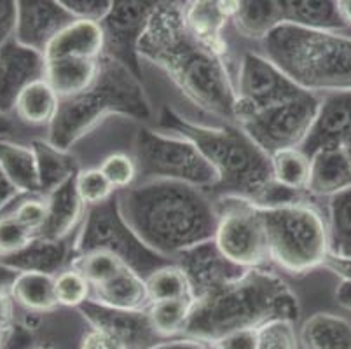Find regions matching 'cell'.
Here are the masks:
<instances>
[{
  "instance_id": "obj_4",
  "label": "cell",
  "mask_w": 351,
  "mask_h": 349,
  "mask_svg": "<svg viewBox=\"0 0 351 349\" xmlns=\"http://www.w3.org/2000/svg\"><path fill=\"white\" fill-rule=\"evenodd\" d=\"M301 304L278 274L266 269H248L241 278L196 300L184 337L212 344L243 328H258L274 320L298 323Z\"/></svg>"
},
{
  "instance_id": "obj_52",
  "label": "cell",
  "mask_w": 351,
  "mask_h": 349,
  "mask_svg": "<svg viewBox=\"0 0 351 349\" xmlns=\"http://www.w3.org/2000/svg\"><path fill=\"white\" fill-rule=\"evenodd\" d=\"M12 326H0V349H5L9 344V337H11Z\"/></svg>"
},
{
  "instance_id": "obj_17",
  "label": "cell",
  "mask_w": 351,
  "mask_h": 349,
  "mask_svg": "<svg viewBox=\"0 0 351 349\" xmlns=\"http://www.w3.org/2000/svg\"><path fill=\"white\" fill-rule=\"evenodd\" d=\"M73 21L62 0H27L18 2L16 43L44 54L46 47L63 28Z\"/></svg>"
},
{
  "instance_id": "obj_45",
  "label": "cell",
  "mask_w": 351,
  "mask_h": 349,
  "mask_svg": "<svg viewBox=\"0 0 351 349\" xmlns=\"http://www.w3.org/2000/svg\"><path fill=\"white\" fill-rule=\"evenodd\" d=\"M208 346L210 349H257L258 328H243V330L231 332Z\"/></svg>"
},
{
  "instance_id": "obj_9",
  "label": "cell",
  "mask_w": 351,
  "mask_h": 349,
  "mask_svg": "<svg viewBox=\"0 0 351 349\" xmlns=\"http://www.w3.org/2000/svg\"><path fill=\"white\" fill-rule=\"evenodd\" d=\"M95 250L116 255L126 267L133 269L143 280L156 269L173 262L156 254L138 238L124 219L117 194L105 203L86 210L81 229L72 243V255L88 254Z\"/></svg>"
},
{
  "instance_id": "obj_47",
  "label": "cell",
  "mask_w": 351,
  "mask_h": 349,
  "mask_svg": "<svg viewBox=\"0 0 351 349\" xmlns=\"http://www.w3.org/2000/svg\"><path fill=\"white\" fill-rule=\"evenodd\" d=\"M79 349H128L126 344L119 341V339L112 337V335L105 334V332L97 330V328H89L84 335H82L81 348Z\"/></svg>"
},
{
  "instance_id": "obj_46",
  "label": "cell",
  "mask_w": 351,
  "mask_h": 349,
  "mask_svg": "<svg viewBox=\"0 0 351 349\" xmlns=\"http://www.w3.org/2000/svg\"><path fill=\"white\" fill-rule=\"evenodd\" d=\"M18 27V2H0V47L14 40Z\"/></svg>"
},
{
  "instance_id": "obj_39",
  "label": "cell",
  "mask_w": 351,
  "mask_h": 349,
  "mask_svg": "<svg viewBox=\"0 0 351 349\" xmlns=\"http://www.w3.org/2000/svg\"><path fill=\"white\" fill-rule=\"evenodd\" d=\"M2 213L12 215L37 236L47 220V200L43 194H21Z\"/></svg>"
},
{
  "instance_id": "obj_1",
  "label": "cell",
  "mask_w": 351,
  "mask_h": 349,
  "mask_svg": "<svg viewBox=\"0 0 351 349\" xmlns=\"http://www.w3.org/2000/svg\"><path fill=\"white\" fill-rule=\"evenodd\" d=\"M140 60L166 73L201 110L234 121L236 88L228 58L187 27L182 2H158L138 47Z\"/></svg>"
},
{
  "instance_id": "obj_22",
  "label": "cell",
  "mask_w": 351,
  "mask_h": 349,
  "mask_svg": "<svg viewBox=\"0 0 351 349\" xmlns=\"http://www.w3.org/2000/svg\"><path fill=\"white\" fill-rule=\"evenodd\" d=\"M308 194L315 197H334L351 189V165L344 149H322L309 156Z\"/></svg>"
},
{
  "instance_id": "obj_24",
  "label": "cell",
  "mask_w": 351,
  "mask_h": 349,
  "mask_svg": "<svg viewBox=\"0 0 351 349\" xmlns=\"http://www.w3.org/2000/svg\"><path fill=\"white\" fill-rule=\"evenodd\" d=\"M91 300L126 311H142L151 306L145 280L130 267H124L107 283L95 287Z\"/></svg>"
},
{
  "instance_id": "obj_31",
  "label": "cell",
  "mask_w": 351,
  "mask_h": 349,
  "mask_svg": "<svg viewBox=\"0 0 351 349\" xmlns=\"http://www.w3.org/2000/svg\"><path fill=\"white\" fill-rule=\"evenodd\" d=\"M236 30L248 38L264 40L276 27L283 25L280 0H245L231 19Z\"/></svg>"
},
{
  "instance_id": "obj_36",
  "label": "cell",
  "mask_w": 351,
  "mask_h": 349,
  "mask_svg": "<svg viewBox=\"0 0 351 349\" xmlns=\"http://www.w3.org/2000/svg\"><path fill=\"white\" fill-rule=\"evenodd\" d=\"M145 287L151 304L159 300L193 299L186 274L182 273V269L175 262L152 271L145 278Z\"/></svg>"
},
{
  "instance_id": "obj_7",
  "label": "cell",
  "mask_w": 351,
  "mask_h": 349,
  "mask_svg": "<svg viewBox=\"0 0 351 349\" xmlns=\"http://www.w3.org/2000/svg\"><path fill=\"white\" fill-rule=\"evenodd\" d=\"M261 210L271 262L293 276L324 267L328 255L327 219L315 204L304 201Z\"/></svg>"
},
{
  "instance_id": "obj_8",
  "label": "cell",
  "mask_w": 351,
  "mask_h": 349,
  "mask_svg": "<svg viewBox=\"0 0 351 349\" xmlns=\"http://www.w3.org/2000/svg\"><path fill=\"white\" fill-rule=\"evenodd\" d=\"M138 182H180L210 192L217 185L215 169L191 140L180 134L140 128L135 139Z\"/></svg>"
},
{
  "instance_id": "obj_38",
  "label": "cell",
  "mask_w": 351,
  "mask_h": 349,
  "mask_svg": "<svg viewBox=\"0 0 351 349\" xmlns=\"http://www.w3.org/2000/svg\"><path fill=\"white\" fill-rule=\"evenodd\" d=\"M93 293V287L73 267H65L54 276V296L63 307H79L88 302Z\"/></svg>"
},
{
  "instance_id": "obj_19",
  "label": "cell",
  "mask_w": 351,
  "mask_h": 349,
  "mask_svg": "<svg viewBox=\"0 0 351 349\" xmlns=\"http://www.w3.org/2000/svg\"><path fill=\"white\" fill-rule=\"evenodd\" d=\"M239 2H212V0H194L184 4V16L187 27L201 43L212 47L219 54L228 58V44L222 32L228 21L238 11Z\"/></svg>"
},
{
  "instance_id": "obj_12",
  "label": "cell",
  "mask_w": 351,
  "mask_h": 349,
  "mask_svg": "<svg viewBox=\"0 0 351 349\" xmlns=\"http://www.w3.org/2000/svg\"><path fill=\"white\" fill-rule=\"evenodd\" d=\"M234 121L239 115L283 104L302 93V89L293 84L266 54L252 51L241 56L234 77Z\"/></svg>"
},
{
  "instance_id": "obj_11",
  "label": "cell",
  "mask_w": 351,
  "mask_h": 349,
  "mask_svg": "<svg viewBox=\"0 0 351 349\" xmlns=\"http://www.w3.org/2000/svg\"><path fill=\"white\" fill-rule=\"evenodd\" d=\"M217 229L213 241L226 258L241 269H257L269 261L263 210L238 197L215 200Z\"/></svg>"
},
{
  "instance_id": "obj_10",
  "label": "cell",
  "mask_w": 351,
  "mask_h": 349,
  "mask_svg": "<svg viewBox=\"0 0 351 349\" xmlns=\"http://www.w3.org/2000/svg\"><path fill=\"white\" fill-rule=\"evenodd\" d=\"M322 96L302 91L292 100L271 105L234 121L266 154L301 149L320 110Z\"/></svg>"
},
{
  "instance_id": "obj_53",
  "label": "cell",
  "mask_w": 351,
  "mask_h": 349,
  "mask_svg": "<svg viewBox=\"0 0 351 349\" xmlns=\"http://www.w3.org/2000/svg\"><path fill=\"white\" fill-rule=\"evenodd\" d=\"M343 149H344V152H346L348 159H350V165H351V143H348V145H344Z\"/></svg>"
},
{
  "instance_id": "obj_32",
  "label": "cell",
  "mask_w": 351,
  "mask_h": 349,
  "mask_svg": "<svg viewBox=\"0 0 351 349\" xmlns=\"http://www.w3.org/2000/svg\"><path fill=\"white\" fill-rule=\"evenodd\" d=\"M9 296L12 302L35 315L51 313L60 307L54 296V276L46 273H18Z\"/></svg>"
},
{
  "instance_id": "obj_54",
  "label": "cell",
  "mask_w": 351,
  "mask_h": 349,
  "mask_svg": "<svg viewBox=\"0 0 351 349\" xmlns=\"http://www.w3.org/2000/svg\"><path fill=\"white\" fill-rule=\"evenodd\" d=\"M28 349H54L53 346H34V348H28Z\"/></svg>"
},
{
  "instance_id": "obj_20",
  "label": "cell",
  "mask_w": 351,
  "mask_h": 349,
  "mask_svg": "<svg viewBox=\"0 0 351 349\" xmlns=\"http://www.w3.org/2000/svg\"><path fill=\"white\" fill-rule=\"evenodd\" d=\"M105 53V35L97 21L73 19L49 43L44 51L46 62L79 58V60H100Z\"/></svg>"
},
{
  "instance_id": "obj_15",
  "label": "cell",
  "mask_w": 351,
  "mask_h": 349,
  "mask_svg": "<svg viewBox=\"0 0 351 349\" xmlns=\"http://www.w3.org/2000/svg\"><path fill=\"white\" fill-rule=\"evenodd\" d=\"M79 313L86 320L89 328H97L119 339L123 344H126L128 349H147L158 341L147 309L126 311V309L108 307L89 299L79 307Z\"/></svg>"
},
{
  "instance_id": "obj_43",
  "label": "cell",
  "mask_w": 351,
  "mask_h": 349,
  "mask_svg": "<svg viewBox=\"0 0 351 349\" xmlns=\"http://www.w3.org/2000/svg\"><path fill=\"white\" fill-rule=\"evenodd\" d=\"M35 234L9 213H0V258L14 255L34 241Z\"/></svg>"
},
{
  "instance_id": "obj_5",
  "label": "cell",
  "mask_w": 351,
  "mask_h": 349,
  "mask_svg": "<svg viewBox=\"0 0 351 349\" xmlns=\"http://www.w3.org/2000/svg\"><path fill=\"white\" fill-rule=\"evenodd\" d=\"M108 115L147 123L154 117V110L142 79L112 58L101 56L97 81L81 95L60 101L58 114L47 128V142L70 150Z\"/></svg>"
},
{
  "instance_id": "obj_40",
  "label": "cell",
  "mask_w": 351,
  "mask_h": 349,
  "mask_svg": "<svg viewBox=\"0 0 351 349\" xmlns=\"http://www.w3.org/2000/svg\"><path fill=\"white\" fill-rule=\"evenodd\" d=\"M75 189L86 208L98 206L117 194L100 168L81 169L75 177Z\"/></svg>"
},
{
  "instance_id": "obj_50",
  "label": "cell",
  "mask_w": 351,
  "mask_h": 349,
  "mask_svg": "<svg viewBox=\"0 0 351 349\" xmlns=\"http://www.w3.org/2000/svg\"><path fill=\"white\" fill-rule=\"evenodd\" d=\"M336 300L343 309L351 313V281H341L336 290Z\"/></svg>"
},
{
  "instance_id": "obj_27",
  "label": "cell",
  "mask_w": 351,
  "mask_h": 349,
  "mask_svg": "<svg viewBox=\"0 0 351 349\" xmlns=\"http://www.w3.org/2000/svg\"><path fill=\"white\" fill-rule=\"evenodd\" d=\"M60 96L46 79L28 84L14 104V119L28 128H49L58 114Z\"/></svg>"
},
{
  "instance_id": "obj_16",
  "label": "cell",
  "mask_w": 351,
  "mask_h": 349,
  "mask_svg": "<svg viewBox=\"0 0 351 349\" xmlns=\"http://www.w3.org/2000/svg\"><path fill=\"white\" fill-rule=\"evenodd\" d=\"M46 77V58L11 40L0 47V115L11 117L20 93L32 82Z\"/></svg>"
},
{
  "instance_id": "obj_48",
  "label": "cell",
  "mask_w": 351,
  "mask_h": 349,
  "mask_svg": "<svg viewBox=\"0 0 351 349\" xmlns=\"http://www.w3.org/2000/svg\"><path fill=\"white\" fill-rule=\"evenodd\" d=\"M324 267L336 274L341 281H351V258L336 257V255L328 254L324 262Z\"/></svg>"
},
{
  "instance_id": "obj_34",
  "label": "cell",
  "mask_w": 351,
  "mask_h": 349,
  "mask_svg": "<svg viewBox=\"0 0 351 349\" xmlns=\"http://www.w3.org/2000/svg\"><path fill=\"white\" fill-rule=\"evenodd\" d=\"M328 254L351 258V189L328 200Z\"/></svg>"
},
{
  "instance_id": "obj_44",
  "label": "cell",
  "mask_w": 351,
  "mask_h": 349,
  "mask_svg": "<svg viewBox=\"0 0 351 349\" xmlns=\"http://www.w3.org/2000/svg\"><path fill=\"white\" fill-rule=\"evenodd\" d=\"M62 4L73 16V19L101 23L112 8V0H62Z\"/></svg>"
},
{
  "instance_id": "obj_51",
  "label": "cell",
  "mask_w": 351,
  "mask_h": 349,
  "mask_svg": "<svg viewBox=\"0 0 351 349\" xmlns=\"http://www.w3.org/2000/svg\"><path fill=\"white\" fill-rule=\"evenodd\" d=\"M339 14L346 28H351V0H337Z\"/></svg>"
},
{
  "instance_id": "obj_30",
  "label": "cell",
  "mask_w": 351,
  "mask_h": 349,
  "mask_svg": "<svg viewBox=\"0 0 351 349\" xmlns=\"http://www.w3.org/2000/svg\"><path fill=\"white\" fill-rule=\"evenodd\" d=\"M32 149L37 158V169H39L40 194L47 196L53 191L69 182L70 178L77 177L81 171L77 158L70 150L56 149L47 140H34Z\"/></svg>"
},
{
  "instance_id": "obj_25",
  "label": "cell",
  "mask_w": 351,
  "mask_h": 349,
  "mask_svg": "<svg viewBox=\"0 0 351 349\" xmlns=\"http://www.w3.org/2000/svg\"><path fill=\"white\" fill-rule=\"evenodd\" d=\"M283 25L318 32L346 30L334 0H280Z\"/></svg>"
},
{
  "instance_id": "obj_2",
  "label": "cell",
  "mask_w": 351,
  "mask_h": 349,
  "mask_svg": "<svg viewBox=\"0 0 351 349\" xmlns=\"http://www.w3.org/2000/svg\"><path fill=\"white\" fill-rule=\"evenodd\" d=\"M126 222L161 257L173 261L180 252L213 239L217 206L208 192L180 182H136L117 192Z\"/></svg>"
},
{
  "instance_id": "obj_49",
  "label": "cell",
  "mask_w": 351,
  "mask_h": 349,
  "mask_svg": "<svg viewBox=\"0 0 351 349\" xmlns=\"http://www.w3.org/2000/svg\"><path fill=\"white\" fill-rule=\"evenodd\" d=\"M147 349H210V346L203 344L199 341H194V339L178 337L170 339V341H159Z\"/></svg>"
},
{
  "instance_id": "obj_35",
  "label": "cell",
  "mask_w": 351,
  "mask_h": 349,
  "mask_svg": "<svg viewBox=\"0 0 351 349\" xmlns=\"http://www.w3.org/2000/svg\"><path fill=\"white\" fill-rule=\"evenodd\" d=\"M276 184L298 192H308L311 163L302 149H283L269 156Z\"/></svg>"
},
{
  "instance_id": "obj_21",
  "label": "cell",
  "mask_w": 351,
  "mask_h": 349,
  "mask_svg": "<svg viewBox=\"0 0 351 349\" xmlns=\"http://www.w3.org/2000/svg\"><path fill=\"white\" fill-rule=\"evenodd\" d=\"M72 261V245L66 239H47L35 236L34 241L21 252L0 258V264L14 269L16 273H46L56 276L69 267Z\"/></svg>"
},
{
  "instance_id": "obj_26",
  "label": "cell",
  "mask_w": 351,
  "mask_h": 349,
  "mask_svg": "<svg viewBox=\"0 0 351 349\" xmlns=\"http://www.w3.org/2000/svg\"><path fill=\"white\" fill-rule=\"evenodd\" d=\"M100 72V60H79V58H63L46 62V79L51 88L56 91L60 100L81 95L97 81Z\"/></svg>"
},
{
  "instance_id": "obj_3",
  "label": "cell",
  "mask_w": 351,
  "mask_h": 349,
  "mask_svg": "<svg viewBox=\"0 0 351 349\" xmlns=\"http://www.w3.org/2000/svg\"><path fill=\"white\" fill-rule=\"evenodd\" d=\"M158 126L166 133L180 134L197 147L217 173L215 187L208 192L213 201L238 197L261 206L273 187L269 154L264 152L238 124L206 126L187 119L171 107H162Z\"/></svg>"
},
{
  "instance_id": "obj_41",
  "label": "cell",
  "mask_w": 351,
  "mask_h": 349,
  "mask_svg": "<svg viewBox=\"0 0 351 349\" xmlns=\"http://www.w3.org/2000/svg\"><path fill=\"white\" fill-rule=\"evenodd\" d=\"M100 169L116 192H123L133 187L136 184V178H138L135 159L123 152H114L107 156L101 161Z\"/></svg>"
},
{
  "instance_id": "obj_6",
  "label": "cell",
  "mask_w": 351,
  "mask_h": 349,
  "mask_svg": "<svg viewBox=\"0 0 351 349\" xmlns=\"http://www.w3.org/2000/svg\"><path fill=\"white\" fill-rule=\"evenodd\" d=\"M264 54L302 91H351V35L280 25L263 40Z\"/></svg>"
},
{
  "instance_id": "obj_23",
  "label": "cell",
  "mask_w": 351,
  "mask_h": 349,
  "mask_svg": "<svg viewBox=\"0 0 351 349\" xmlns=\"http://www.w3.org/2000/svg\"><path fill=\"white\" fill-rule=\"evenodd\" d=\"M47 200V220L40 230L39 238L66 239L79 224H82L86 215V204L79 197L75 189V177L70 178L56 191L46 196Z\"/></svg>"
},
{
  "instance_id": "obj_29",
  "label": "cell",
  "mask_w": 351,
  "mask_h": 349,
  "mask_svg": "<svg viewBox=\"0 0 351 349\" xmlns=\"http://www.w3.org/2000/svg\"><path fill=\"white\" fill-rule=\"evenodd\" d=\"M298 337L304 349H351V322L332 313H317L302 323Z\"/></svg>"
},
{
  "instance_id": "obj_37",
  "label": "cell",
  "mask_w": 351,
  "mask_h": 349,
  "mask_svg": "<svg viewBox=\"0 0 351 349\" xmlns=\"http://www.w3.org/2000/svg\"><path fill=\"white\" fill-rule=\"evenodd\" d=\"M69 265L79 271L93 288L110 281L119 271L126 267L116 255L104 252V250L72 255V261H70Z\"/></svg>"
},
{
  "instance_id": "obj_14",
  "label": "cell",
  "mask_w": 351,
  "mask_h": 349,
  "mask_svg": "<svg viewBox=\"0 0 351 349\" xmlns=\"http://www.w3.org/2000/svg\"><path fill=\"white\" fill-rule=\"evenodd\" d=\"M173 262L186 274L194 302L212 296L247 273V269L226 258L213 239L184 250Z\"/></svg>"
},
{
  "instance_id": "obj_18",
  "label": "cell",
  "mask_w": 351,
  "mask_h": 349,
  "mask_svg": "<svg viewBox=\"0 0 351 349\" xmlns=\"http://www.w3.org/2000/svg\"><path fill=\"white\" fill-rule=\"evenodd\" d=\"M351 143V91L322 96L320 110L308 140L301 147L306 156L322 149H343Z\"/></svg>"
},
{
  "instance_id": "obj_13",
  "label": "cell",
  "mask_w": 351,
  "mask_h": 349,
  "mask_svg": "<svg viewBox=\"0 0 351 349\" xmlns=\"http://www.w3.org/2000/svg\"><path fill=\"white\" fill-rule=\"evenodd\" d=\"M156 5L154 0H112V8L100 23L105 35L104 56L116 60L140 79V40Z\"/></svg>"
},
{
  "instance_id": "obj_42",
  "label": "cell",
  "mask_w": 351,
  "mask_h": 349,
  "mask_svg": "<svg viewBox=\"0 0 351 349\" xmlns=\"http://www.w3.org/2000/svg\"><path fill=\"white\" fill-rule=\"evenodd\" d=\"M299 337L295 334V323L287 320H274L258 326L257 349H298Z\"/></svg>"
},
{
  "instance_id": "obj_28",
  "label": "cell",
  "mask_w": 351,
  "mask_h": 349,
  "mask_svg": "<svg viewBox=\"0 0 351 349\" xmlns=\"http://www.w3.org/2000/svg\"><path fill=\"white\" fill-rule=\"evenodd\" d=\"M0 171L20 194H40L37 158L32 145L0 139Z\"/></svg>"
},
{
  "instance_id": "obj_33",
  "label": "cell",
  "mask_w": 351,
  "mask_h": 349,
  "mask_svg": "<svg viewBox=\"0 0 351 349\" xmlns=\"http://www.w3.org/2000/svg\"><path fill=\"white\" fill-rule=\"evenodd\" d=\"M193 299H173L152 302L147 307L152 330L158 339H178L184 337L193 313Z\"/></svg>"
}]
</instances>
